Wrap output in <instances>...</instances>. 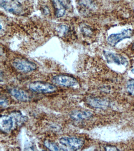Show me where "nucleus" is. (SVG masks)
Returning <instances> with one entry per match:
<instances>
[{
    "label": "nucleus",
    "mask_w": 134,
    "mask_h": 151,
    "mask_svg": "<svg viewBox=\"0 0 134 151\" xmlns=\"http://www.w3.org/2000/svg\"><path fill=\"white\" fill-rule=\"evenodd\" d=\"M29 88L32 91L42 94H50L55 93L57 87L52 84L41 81H34L29 85Z\"/></svg>",
    "instance_id": "obj_1"
},
{
    "label": "nucleus",
    "mask_w": 134,
    "mask_h": 151,
    "mask_svg": "<svg viewBox=\"0 0 134 151\" xmlns=\"http://www.w3.org/2000/svg\"><path fill=\"white\" fill-rule=\"evenodd\" d=\"M52 81L55 84L69 88H74L79 85L76 78L69 76L59 75L54 76Z\"/></svg>",
    "instance_id": "obj_2"
},
{
    "label": "nucleus",
    "mask_w": 134,
    "mask_h": 151,
    "mask_svg": "<svg viewBox=\"0 0 134 151\" xmlns=\"http://www.w3.org/2000/svg\"><path fill=\"white\" fill-rule=\"evenodd\" d=\"M59 141L61 145L71 150H79L84 145V141L82 139L75 137H63L59 139Z\"/></svg>",
    "instance_id": "obj_3"
},
{
    "label": "nucleus",
    "mask_w": 134,
    "mask_h": 151,
    "mask_svg": "<svg viewBox=\"0 0 134 151\" xmlns=\"http://www.w3.org/2000/svg\"><path fill=\"white\" fill-rule=\"evenodd\" d=\"M13 65L17 70L23 73H30L37 68V66L33 62L22 58L15 59L13 61Z\"/></svg>",
    "instance_id": "obj_4"
},
{
    "label": "nucleus",
    "mask_w": 134,
    "mask_h": 151,
    "mask_svg": "<svg viewBox=\"0 0 134 151\" xmlns=\"http://www.w3.org/2000/svg\"><path fill=\"white\" fill-rule=\"evenodd\" d=\"M132 34V29H124L121 32L112 34L109 35L107 38V41L110 45L115 46L122 40L129 38L131 37Z\"/></svg>",
    "instance_id": "obj_5"
},
{
    "label": "nucleus",
    "mask_w": 134,
    "mask_h": 151,
    "mask_svg": "<svg viewBox=\"0 0 134 151\" xmlns=\"http://www.w3.org/2000/svg\"><path fill=\"white\" fill-rule=\"evenodd\" d=\"M103 55L108 63H115L123 65H125L128 63L127 59L120 54L104 51Z\"/></svg>",
    "instance_id": "obj_6"
},
{
    "label": "nucleus",
    "mask_w": 134,
    "mask_h": 151,
    "mask_svg": "<svg viewBox=\"0 0 134 151\" xmlns=\"http://www.w3.org/2000/svg\"><path fill=\"white\" fill-rule=\"evenodd\" d=\"M9 92L11 96L19 101H23V102H27L30 101L31 99L29 93L20 88H10L9 90Z\"/></svg>",
    "instance_id": "obj_7"
},
{
    "label": "nucleus",
    "mask_w": 134,
    "mask_h": 151,
    "mask_svg": "<svg viewBox=\"0 0 134 151\" xmlns=\"http://www.w3.org/2000/svg\"><path fill=\"white\" fill-rule=\"evenodd\" d=\"M14 122L12 116H1L0 119V128L1 130L6 133L10 132L13 127Z\"/></svg>",
    "instance_id": "obj_8"
},
{
    "label": "nucleus",
    "mask_w": 134,
    "mask_h": 151,
    "mask_svg": "<svg viewBox=\"0 0 134 151\" xmlns=\"http://www.w3.org/2000/svg\"><path fill=\"white\" fill-rule=\"evenodd\" d=\"M92 113L90 111L86 110H75L70 114V118L77 121H82L91 117Z\"/></svg>",
    "instance_id": "obj_9"
},
{
    "label": "nucleus",
    "mask_w": 134,
    "mask_h": 151,
    "mask_svg": "<svg viewBox=\"0 0 134 151\" xmlns=\"http://www.w3.org/2000/svg\"><path fill=\"white\" fill-rule=\"evenodd\" d=\"M1 6L9 12L13 13H17L20 9L19 4L10 0H1Z\"/></svg>",
    "instance_id": "obj_10"
},
{
    "label": "nucleus",
    "mask_w": 134,
    "mask_h": 151,
    "mask_svg": "<svg viewBox=\"0 0 134 151\" xmlns=\"http://www.w3.org/2000/svg\"><path fill=\"white\" fill-rule=\"evenodd\" d=\"M53 3L55 9V15L57 17L64 16L66 8L58 0H53Z\"/></svg>",
    "instance_id": "obj_11"
},
{
    "label": "nucleus",
    "mask_w": 134,
    "mask_h": 151,
    "mask_svg": "<svg viewBox=\"0 0 134 151\" xmlns=\"http://www.w3.org/2000/svg\"><path fill=\"white\" fill-rule=\"evenodd\" d=\"M44 145L47 148L51 151L69 150L67 148L61 147L54 142L47 140L44 141Z\"/></svg>",
    "instance_id": "obj_12"
},
{
    "label": "nucleus",
    "mask_w": 134,
    "mask_h": 151,
    "mask_svg": "<svg viewBox=\"0 0 134 151\" xmlns=\"http://www.w3.org/2000/svg\"><path fill=\"white\" fill-rule=\"evenodd\" d=\"M127 88L128 93L134 96V79L129 80L127 83Z\"/></svg>",
    "instance_id": "obj_13"
},
{
    "label": "nucleus",
    "mask_w": 134,
    "mask_h": 151,
    "mask_svg": "<svg viewBox=\"0 0 134 151\" xmlns=\"http://www.w3.org/2000/svg\"><path fill=\"white\" fill-rule=\"evenodd\" d=\"M105 149L107 151H118V149L115 146H107L105 147Z\"/></svg>",
    "instance_id": "obj_14"
},
{
    "label": "nucleus",
    "mask_w": 134,
    "mask_h": 151,
    "mask_svg": "<svg viewBox=\"0 0 134 151\" xmlns=\"http://www.w3.org/2000/svg\"><path fill=\"white\" fill-rule=\"evenodd\" d=\"M62 4L67 8L69 5V0H58Z\"/></svg>",
    "instance_id": "obj_15"
},
{
    "label": "nucleus",
    "mask_w": 134,
    "mask_h": 151,
    "mask_svg": "<svg viewBox=\"0 0 134 151\" xmlns=\"http://www.w3.org/2000/svg\"><path fill=\"white\" fill-rule=\"evenodd\" d=\"M8 102L5 99H1V107H6L8 106Z\"/></svg>",
    "instance_id": "obj_16"
},
{
    "label": "nucleus",
    "mask_w": 134,
    "mask_h": 151,
    "mask_svg": "<svg viewBox=\"0 0 134 151\" xmlns=\"http://www.w3.org/2000/svg\"><path fill=\"white\" fill-rule=\"evenodd\" d=\"M131 71L134 74V65L133 66V68H132Z\"/></svg>",
    "instance_id": "obj_17"
},
{
    "label": "nucleus",
    "mask_w": 134,
    "mask_h": 151,
    "mask_svg": "<svg viewBox=\"0 0 134 151\" xmlns=\"http://www.w3.org/2000/svg\"><path fill=\"white\" fill-rule=\"evenodd\" d=\"M133 49L134 50V42L133 43Z\"/></svg>",
    "instance_id": "obj_18"
}]
</instances>
